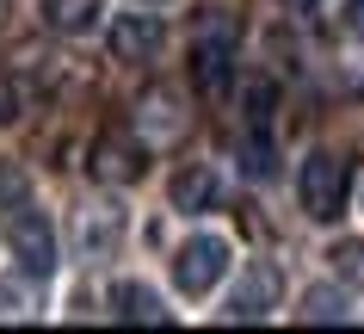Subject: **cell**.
<instances>
[{
	"instance_id": "obj_1",
	"label": "cell",
	"mask_w": 364,
	"mask_h": 334,
	"mask_svg": "<svg viewBox=\"0 0 364 334\" xmlns=\"http://www.w3.org/2000/svg\"><path fill=\"white\" fill-rule=\"evenodd\" d=\"M0 236H6L13 260H19L31 278H50V273H56V229H50V216H43L31 198H19V204L0 211Z\"/></svg>"
},
{
	"instance_id": "obj_2",
	"label": "cell",
	"mask_w": 364,
	"mask_h": 334,
	"mask_svg": "<svg viewBox=\"0 0 364 334\" xmlns=\"http://www.w3.org/2000/svg\"><path fill=\"white\" fill-rule=\"evenodd\" d=\"M296 198H303V216L333 223L346 211V198H352V161L333 155V149H315L303 161V174H296Z\"/></svg>"
},
{
	"instance_id": "obj_3",
	"label": "cell",
	"mask_w": 364,
	"mask_h": 334,
	"mask_svg": "<svg viewBox=\"0 0 364 334\" xmlns=\"http://www.w3.org/2000/svg\"><path fill=\"white\" fill-rule=\"evenodd\" d=\"M223 273H229V241L223 236H192L179 241V254H173V285L186 297H204L223 285Z\"/></svg>"
},
{
	"instance_id": "obj_4",
	"label": "cell",
	"mask_w": 364,
	"mask_h": 334,
	"mask_svg": "<svg viewBox=\"0 0 364 334\" xmlns=\"http://www.w3.org/2000/svg\"><path fill=\"white\" fill-rule=\"evenodd\" d=\"M229 75H235V38H229V25L198 31V43H192V87L216 99V93H229Z\"/></svg>"
},
{
	"instance_id": "obj_5",
	"label": "cell",
	"mask_w": 364,
	"mask_h": 334,
	"mask_svg": "<svg viewBox=\"0 0 364 334\" xmlns=\"http://www.w3.org/2000/svg\"><path fill=\"white\" fill-rule=\"evenodd\" d=\"M87 167H93L99 186H130V179L149 174V142H136V137H99L93 142V155H87Z\"/></svg>"
},
{
	"instance_id": "obj_6",
	"label": "cell",
	"mask_w": 364,
	"mask_h": 334,
	"mask_svg": "<svg viewBox=\"0 0 364 334\" xmlns=\"http://www.w3.org/2000/svg\"><path fill=\"white\" fill-rule=\"evenodd\" d=\"M154 50H161V19L154 13H124L112 25V56L117 62H154Z\"/></svg>"
},
{
	"instance_id": "obj_7",
	"label": "cell",
	"mask_w": 364,
	"mask_h": 334,
	"mask_svg": "<svg viewBox=\"0 0 364 334\" xmlns=\"http://www.w3.org/2000/svg\"><path fill=\"white\" fill-rule=\"evenodd\" d=\"M136 112H142V142H173L179 130H186V118H179V99H173L167 87H149Z\"/></svg>"
},
{
	"instance_id": "obj_8",
	"label": "cell",
	"mask_w": 364,
	"mask_h": 334,
	"mask_svg": "<svg viewBox=\"0 0 364 334\" xmlns=\"http://www.w3.org/2000/svg\"><path fill=\"white\" fill-rule=\"evenodd\" d=\"M272 303H278V273H272V266H253V273L241 278V291H235L229 315L235 322H259V315H272Z\"/></svg>"
},
{
	"instance_id": "obj_9",
	"label": "cell",
	"mask_w": 364,
	"mask_h": 334,
	"mask_svg": "<svg viewBox=\"0 0 364 334\" xmlns=\"http://www.w3.org/2000/svg\"><path fill=\"white\" fill-rule=\"evenodd\" d=\"M38 13H43V25H50V31H62V38H80V31H93V25H99L105 0H43Z\"/></svg>"
},
{
	"instance_id": "obj_10",
	"label": "cell",
	"mask_w": 364,
	"mask_h": 334,
	"mask_svg": "<svg viewBox=\"0 0 364 334\" xmlns=\"http://www.w3.org/2000/svg\"><path fill=\"white\" fill-rule=\"evenodd\" d=\"M112 315H117V322H167V310H161V297H154L149 285H136V278L112 285Z\"/></svg>"
},
{
	"instance_id": "obj_11",
	"label": "cell",
	"mask_w": 364,
	"mask_h": 334,
	"mask_svg": "<svg viewBox=\"0 0 364 334\" xmlns=\"http://www.w3.org/2000/svg\"><path fill=\"white\" fill-rule=\"evenodd\" d=\"M216 204V174L210 167H179V174H173V211H210Z\"/></svg>"
},
{
	"instance_id": "obj_12",
	"label": "cell",
	"mask_w": 364,
	"mask_h": 334,
	"mask_svg": "<svg viewBox=\"0 0 364 334\" xmlns=\"http://www.w3.org/2000/svg\"><path fill=\"white\" fill-rule=\"evenodd\" d=\"M117 236H124V216L112 204H93V211L80 216V241H87V254H112Z\"/></svg>"
},
{
	"instance_id": "obj_13",
	"label": "cell",
	"mask_w": 364,
	"mask_h": 334,
	"mask_svg": "<svg viewBox=\"0 0 364 334\" xmlns=\"http://www.w3.org/2000/svg\"><path fill=\"white\" fill-rule=\"evenodd\" d=\"M241 105H247V124H253V130H266V124H272V105H278V87H272V80H253L247 93H241Z\"/></svg>"
},
{
	"instance_id": "obj_14",
	"label": "cell",
	"mask_w": 364,
	"mask_h": 334,
	"mask_svg": "<svg viewBox=\"0 0 364 334\" xmlns=\"http://www.w3.org/2000/svg\"><path fill=\"white\" fill-rule=\"evenodd\" d=\"M241 174H247V179H272V142H266V130L241 142Z\"/></svg>"
},
{
	"instance_id": "obj_15",
	"label": "cell",
	"mask_w": 364,
	"mask_h": 334,
	"mask_svg": "<svg viewBox=\"0 0 364 334\" xmlns=\"http://www.w3.org/2000/svg\"><path fill=\"white\" fill-rule=\"evenodd\" d=\"M340 315H346V297L340 291H327V285H321V291L303 297V322H340Z\"/></svg>"
},
{
	"instance_id": "obj_16",
	"label": "cell",
	"mask_w": 364,
	"mask_h": 334,
	"mask_svg": "<svg viewBox=\"0 0 364 334\" xmlns=\"http://www.w3.org/2000/svg\"><path fill=\"white\" fill-rule=\"evenodd\" d=\"M19 198H25V174L13 167V161H0V211H6V204H19Z\"/></svg>"
},
{
	"instance_id": "obj_17",
	"label": "cell",
	"mask_w": 364,
	"mask_h": 334,
	"mask_svg": "<svg viewBox=\"0 0 364 334\" xmlns=\"http://www.w3.org/2000/svg\"><path fill=\"white\" fill-rule=\"evenodd\" d=\"M340 25H346V38H358V43H364V0H346Z\"/></svg>"
},
{
	"instance_id": "obj_18",
	"label": "cell",
	"mask_w": 364,
	"mask_h": 334,
	"mask_svg": "<svg viewBox=\"0 0 364 334\" xmlns=\"http://www.w3.org/2000/svg\"><path fill=\"white\" fill-rule=\"evenodd\" d=\"M19 118V93H13V80H0V124Z\"/></svg>"
},
{
	"instance_id": "obj_19",
	"label": "cell",
	"mask_w": 364,
	"mask_h": 334,
	"mask_svg": "<svg viewBox=\"0 0 364 334\" xmlns=\"http://www.w3.org/2000/svg\"><path fill=\"white\" fill-rule=\"evenodd\" d=\"M290 13H309V6H321V0H284Z\"/></svg>"
},
{
	"instance_id": "obj_20",
	"label": "cell",
	"mask_w": 364,
	"mask_h": 334,
	"mask_svg": "<svg viewBox=\"0 0 364 334\" xmlns=\"http://www.w3.org/2000/svg\"><path fill=\"white\" fill-rule=\"evenodd\" d=\"M0 13H6V0H0Z\"/></svg>"
}]
</instances>
